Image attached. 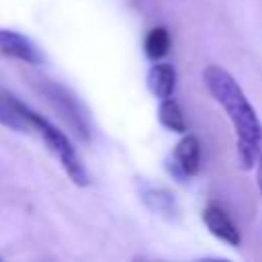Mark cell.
<instances>
[{
  "label": "cell",
  "instance_id": "obj_2",
  "mask_svg": "<svg viewBox=\"0 0 262 262\" xmlns=\"http://www.w3.org/2000/svg\"><path fill=\"white\" fill-rule=\"evenodd\" d=\"M25 115H27V119L31 123V129L43 139L45 147L61 164V168L68 174V178L74 184H78V186H86L90 182L88 170H86L80 154L76 151L74 143L68 139V135L63 131H59L49 119H45L43 115H39L37 111H33L29 104H25Z\"/></svg>",
  "mask_w": 262,
  "mask_h": 262
},
{
  "label": "cell",
  "instance_id": "obj_4",
  "mask_svg": "<svg viewBox=\"0 0 262 262\" xmlns=\"http://www.w3.org/2000/svg\"><path fill=\"white\" fill-rule=\"evenodd\" d=\"M168 166V172L178 178L180 182H186L188 178L196 176L199 174V168H201V145H199V139L194 135H186L176 143L172 156L168 158L166 162Z\"/></svg>",
  "mask_w": 262,
  "mask_h": 262
},
{
  "label": "cell",
  "instance_id": "obj_6",
  "mask_svg": "<svg viewBox=\"0 0 262 262\" xmlns=\"http://www.w3.org/2000/svg\"><path fill=\"white\" fill-rule=\"evenodd\" d=\"M203 223L207 225V229L211 231V235H215L217 239L225 242L231 248H237L242 244V233L237 229V225L231 221V217L227 215V211L215 203L207 205L203 209Z\"/></svg>",
  "mask_w": 262,
  "mask_h": 262
},
{
  "label": "cell",
  "instance_id": "obj_9",
  "mask_svg": "<svg viewBox=\"0 0 262 262\" xmlns=\"http://www.w3.org/2000/svg\"><path fill=\"white\" fill-rule=\"evenodd\" d=\"M176 80H178L176 68L172 63H166V61H156L147 72V88L160 100L170 98L174 94Z\"/></svg>",
  "mask_w": 262,
  "mask_h": 262
},
{
  "label": "cell",
  "instance_id": "obj_7",
  "mask_svg": "<svg viewBox=\"0 0 262 262\" xmlns=\"http://www.w3.org/2000/svg\"><path fill=\"white\" fill-rule=\"evenodd\" d=\"M141 201L151 213H156V215H160V217H164L168 221H176L180 217V205H178L176 196L168 188L143 186L141 188Z\"/></svg>",
  "mask_w": 262,
  "mask_h": 262
},
{
  "label": "cell",
  "instance_id": "obj_3",
  "mask_svg": "<svg viewBox=\"0 0 262 262\" xmlns=\"http://www.w3.org/2000/svg\"><path fill=\"white\" fill-rule=\"evenodd\" d=\"M39 90L43 92V96L47 98V102L61 115V119L74 129V133L80 137V139H88L90 135V127H88V119H86V113L84 108L78 104V100L72 96V92L55 82H49V80H41L39 84Z\"/></svg>",
  "mask_w": 262,
  "mask_h": 262
},
{
  "label": "cell",
  "instance_id": "obj_10",
  "mask_svg": "<svg viewBox=\"0 0 262 262\" xmlns=\"http://www.w3.org/2000/svg\"><path fill=\"white\" fill-rule=\"evenodd\" d=\"M158 119L162 123V127H166L168 131L172 133H186L188 125H186V119H184V113L180 108V104L170 96V98H164L160 100V106H158Z\"/></svg>",
  "mask_w": 262,
  "mask_h": 262
},
{
  "label": "cell",
  "instance_id": "obj_1",
  "mask_svg": "<svg viewBox=\"0 0 262 262\" xmlns=\"http://www.w3.org/2000/svg\"><path fill=\"white\" fill-rule=\"evenodd\" d=\"M203 82L213 100L225 111L233 127L239 166L244 170L254 168L262 151V121L256 108L252 106L235 78L221 66H207L203 70Z\"/></svg>",
  "mask_w": 262,
  "mask_h": 262
},
{
  "label": "cell",
  "instance_id": "obj_5",
  "mask_svg": "<svg viewBox=\"0 0 262 262\" xmlns=\"http://www.w3.org/2000/svg\"><path fill=\"white\" fill-rule=\"evenodd\" d=\"M0 53L31 66L43 63V53L41 49L23 33L12 31V29H0Z\"/></svg>",
  "mask_w": 262,
  "mask_h": 262
},
{
  "label": "cell",
  "instance_id": "obj_8",
  "mask_svg": "<svg viewBox=\"0 0 262 262\" xmlns=\"http://www.w3.org/2000/svg\"><path fill=\"white\" fill-rule=\"evenodd\" d=\"M0 125L6 129H12L16 133L33 131L31 123L25 115V102L2 88H0Z\"/></svg>",
  "mask_w": 262,
  "mask_h": 262
},
{
  "label": "cell",
  "instance_id": "obj_11",
  "mask_svg": "<svg viewBox=\"0 0 262 262\" xmlns=\"http://www.w3.org/2000/svg\"><path fill=\"white\" fill-rule=\"evenodd\" d=\"M143 49L145 55L149 59H162L168 51H170V33L166 27H154L147 31L145 41H143Z\"/></svg>",
  "mask_w": 262,
  "mask_h": 262
},
{
  "label": "cell",
  "instance_id": "obj_12",
  "mask_svg": "<svg viewBox=\"0 0 262 262\" xmlns=\"http://www.w3.org/2000/svg\"><path fill=\"white\" fill-rule=\"evenodd\" d=\"M256 180H258V188L262 192V151H260L258 162H256Z\"/></svg>",
  "mask_w": 262,
  "mask_h": 262
}]
</instances>
